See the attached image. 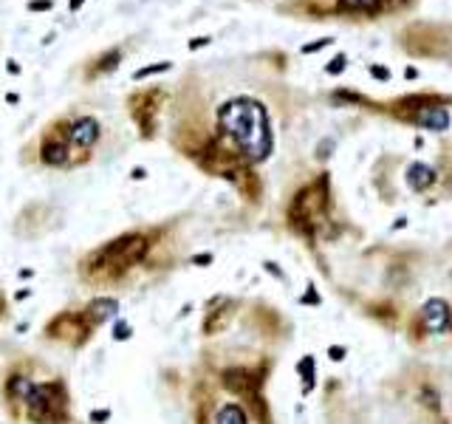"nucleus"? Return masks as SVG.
Wrapping results in <instances>:
<instances>
[{"label":"nucleus","instance_id":"nucleus-1","mask_svg":"<svg viewBox=\"0 0 452 424\" xmlns=\"http://www.w3.org/2000/svg\"><path fill=\"white\" fill-rule=\"evenodd\" d=\"M218 122L226 130V136L243 150L251 161H260L272 153V130H269V116L266 108L254 99H232L218 110Z\"/></svg>","mask_w":452,"mask_h":424},{"label":"nucleus","instance_id":"nucleus-2","mask_svg":"<svg viewBox=\"0 0 452 424\" xmlns=\"http://www.w3.org/2000/svg\"><path fill=\"white\" fill-rule=\"evenodd\" d=\"M26 402H29L31 421H37V424H57V421L65 418V410H68L65 388L59 385V382L31 385L29 393H26Z\"/></svg>","mask_w":452,"mask_h":424},{"label":"nucleus","instance_id":"nucleus-3","mask_svg":"<svg viewBox=\"0 0 452 424\" xmlns=\"http://www.w3.org/2000/svg\"><path fill=\"white\" fill-rule=\"evenodd\" d=\"M144 252H147V240L142 235H127L122 240H113L110 246L96 252V263L102 269H124L130 263L142 260Z\"/></svg>","mask_w":452,"mask_h":424},{"label":"nucleus","instance_id":"nucleus-4","mask_svg":"<svg viewBox=\"0 0 452 424\" xmlns=\"http://www.w3.org/2000/svg\"><path fill=\"white\" fill-rule=\"evenodd\" d=\"M96 139H99V122H96V119H91V116L79 119V122L74 125L71 130H68V142H74L77 147H82V150H88V147H91Z\"/></svg>","mask_w":452,"mask_h":424},{"label":"nucleus","instance_id":"nucleus-5","mask_svg":"<svg viewBox=\"0 0 452 424\" xmlns=\"http://www.w3.org/2000/svg\"><path fill=\"white\" fill-rule=\"evenodd\" d=\"M424 323L430 331H444L449 325V306L441 297H432V300L424 302Z\"/></svg>","mask_w":452,"mask_h":424},{"label":"nucleus","instance_id":"nucleus-6","mask_svg":"<svg viewBox=\"0 0 452 424\" xmlns=\"http://www.w3.org/2000/svg\"><path fill=\"white\" fill-rule=\"evenodd\" d=\"M416 122L421 125V128H427V130L441 133V130L449 128V113H446V108H441V105H432V108H421V110H418Z\"/></svg>","mask_w":452,"mask_h":424},{"label":"nucleus","instance_id":"nucleus-7","mask_svg":"<svg viewBox=\"0 0 452 424\" xmlns=\"http://www.w3.org/2000/svg\"><path fill=\"white\" fill-rule=\"evenodd\" d=\"M65 150H68V130L62 136H48L43 142V161L45 164H65Z\"/></svg>","mask_w":452,"mask_h":424},{"label":"nucleus","instance_id":"nucleus-8","mask_svg":"<svg viewBox=\"0 0 452 424\" xmlns=\"http://www.w3.org/2000/svg\"><path fill=\"white\" fill-rule=\"evenodd\" d=\"M435 181V170H432L430 164H421V161H416V164L407 167V184L416 193H421V190H427Z\"/></svg>","mask_w":452,"mask_h":424},{"label":"nucleus","instance_id":"nucleus-9","mask_svg":"<svg viewBox=\"0 0 452 424\" xmlns=\"http://www.w3.org/2000/svg\"><path fill=\"white\" fill-rule=\"evenodd\" d=\"M116 311V302L113 300H96L91 309H88L85 317H94V323H102V320H110Z\"/></svg>","mask_w":452,"mask_h":424},{"label":"nucleus","instance_id":"nucleus-10","mask_svg":"<svg viewBox=\"0 0 452 424\" xmlns=\"http://www.w3.org/2000/svg\"><path fill=\"white\" fill-rule=\"evenodd\" d=\"M218 424H246V413L237 404H226L218 410Z\"/></svg>","mask_w":452,"mask_h":424},{"label":"nucleus","instance_id":"nucleus-11","mask_svg":"<svg viewBox=\"0 0 452 424\" xmlns=\"http://www.w3.org/2000/svg\"><path fill=\"white\" fill-rule=\"evenodd\" d=\"M381 0H339L342 12H376Z\"/></svg>","mask_w":452,"mask_h":424},{"label":"nucleus","instance_id":"nucleus-12","mask_svg":"<svg viewBox=\"0 0 452 424\" xmlns=\"http://www.w3.org/2000/svg\"><path fill=\"white\" fill-rule=\"evenodd\" d=\"M297 371H300L302 374V379H305V393H308L311 388H314V359H311V356H305V359L300 362V365H297Z\"/></svg>","mask_w":452,"mask_h":424},{"label":"nucleus","instance_id":"nucleus-13","mask_svg":"<svg viewBox=\"0 0 452 424\" xmlns=\"http://www.w3.org/2000/svg\"><path fill=\"white\" fill-rule=\"evenodd\" d=\"M170 65L167 63H161V65H150V68H142V71L136 74V79H142V77H147V74H158V71H167Z\"/></svg>","mask_w":452,"mask_h":424},{"label":"nucleus","instance_id":"nucleus-14","mask_svg":"<svg viewBox=\"0 0 452 424\" xmlns=\"http://www.w3.org/2000/svg\"><path fill=\"white\" fill-rule=\"evenodd\" d=\"M370 74H373L376 79H381V82H388L390 79V71L388 68H381V65H370Z\"/></svg>","mask_w":452,"mask_h":424},{"label":"nucleus","instance_id":"nucleus-15","mask_svg":"<svg viewBox=\"0 0 452 424\" xmlns=\"http://www.w3.org/2000/svg\"><path fill=\"white\" fill-rule=\"evenodd\" d=\"M339 71H345V57L339 54L337 59H331V65H328V74H339Z\"/></svg>","mask_w":452,"mask_h":424},{"label":"nucleus","instance_id":"nucleus-16","mask_svg":"<svg viewBox=\"0 0 452 424\" xmlns=\"http://www.w3.org/2000/svg\"><path fill=\"white\" fill-rule=\"evenodd\" d=\"M116 339H127L130 337V325H124V323H119L116 325V334H113Z\"/></svg>","mask_w":452,"mask_h":424},{"label":"nucleus","instance_id":"nucleus-17","mask_svg":"<svg viewBox=\"0 0 452 424\" xmlns=\"http://www.w3.org/2000/svg\"><path fill=\"white\" fill-rule=\"evenodd\" d=\"M328 356H331V359H334V362L345 359V348H337V345H334V348H331V351H328Z\"/></svg>","mask_w":452,"mask_h":424},{"label":"nucleus","instance_id":"nucleus-18","mask_svg":"<svg viewBox=\"0 0 452 424\" xmlns=\"http://www.w3.org/2000/svg\"><path fill=\"white\" fill-rule=\"evenodd\" d=\"M328 43H331V40H319V43H311V45H305V48H302V51H305V54H311V51H319V48H325V45H328Z\"/></svg>","mask_w":452,"mask_h":424},{"label":"nucleus","instance_id":"nucleus-19","mask_svg":"<svg viewBox=\"0 0 452 424\" xmlns=\"http://www.w3.org/2000/svg\"><path fill=\"white\" fill-rule=\"evenodd\" d=\"M91 418L94 421H108V410H96V413H91Z\"/></svg>","mask_w":452,"mask_h":424}]
</instances>
